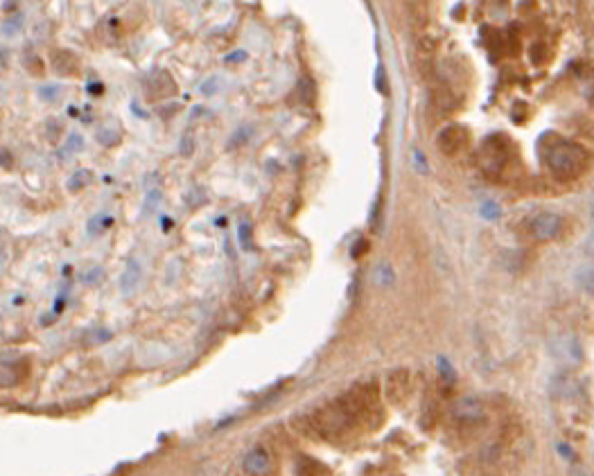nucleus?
I'll return each instance as SVG.
<instances>
[{
	"label": "nucleus",
	"instance_id": "4468645a",
	"mask_svg": "<svg viewBox=\"0 0 594 476\" xmlns=\"http://www.w3.org/2000/svg\"><path fill=\"white\" fill-rule=\"evenodd\" d=\"M16 368L14 364H7L0 359V388H7V386H14L16 384Z\"/></svg>",
	"mask_w": 594,
	"mask_h": 476
},
{
	"label": "nucleus",
	"instance_id": "0eeeda50",
	"mask_svg": "<svg viewBox=\"0 0 594 476\" xmlns=\"http://www.w3.org/2000/svg\"><path fill=\"white\" fill-rule=\"evenodd\" d=\"M50 66L55 68V73L59 75H75L80 64H77V57L68 50H55L50 54Z\"/></svg>",
	"mask_w": 594,
	"mask_h": 476
},
{
	"label": "nucleus",
	"instance_id": "393cba45",
	"mask_svg": "<svg viewBox=\"0 0 594 476\" xmlns=\"http://www.w3.org/2000/svg\"><path fill=\"white\" fill-rule=\"evenodd\" d=\"M244 57H246V54H244L242 50H237V54H233V57H230V54H228V57H226V61L230 64V61H242Z\"/></svg>",
	"mask_w": 594,
	"mask_h": 476
},
{
	"label": "nucleus",
	"instance_id": "a211bd4d",
	"mask_svg": "<svg viewBox=\"0 0 594 476\" xmlns=\"http://www.w3.org/2000/svg\"><path fill=\"white\" fill-rule=\"evenodd\" d=\"M249 136H251V129L249 127H240L233 136L228 138V150H235V147L244 145L246 140H249Z\"/></svg>",
	"mask_w": 594,
	"mask_h": 476
},
{
	"label": "nucleus",
	"instance_id": "20e7f679",
	"mask_svg": "<svg viewBox=\"0 0 594 476\" xmlns=\"http://www.w3.org/2000/svg\"><path fill=\"white\" fill-rule=\"evenodd\" d=\"M551 350H554V355H556L558 359H562V361H567V364H581V359H583L581 343H578L574 337L556 339L551 343Z\"/></svg>",
	"mask_w": 594,
	"mask_h": 476
},
{
	"label": "nucleus",
	"instance_id": "6e6552de",
	"mask_svg": "<svg viewBox=\"0 0 594 476\" xmlns=\"http://www.w3.org/2000/svg\"><path fill=\"white\" fill-rule=\"evenodd\" d=\"M454 416L459 420H466V423H473V420H479L484 416V407L477 400H473V397H464L454 407Z\"/></svg>",
	"mask_w": 594,
	"mask_h": 476
},
{
	"label": "nucleus",
	"instance_id": "f03ea898",
	"mask_svg": "<svg viewBox=\"0 0 594 476\" xmlns=\"http://www.w3.org/2000/svg\"><path fill=\"white\" fill-rule=\"evenodd\" d=\"M531 233L540 241H551L562 233V217L556 213H540L531 219Z\"/></svg>",
	"mask_w": 594,
	"mask_h": 476
},
{
	"label": "nucleus",
	"instance_id": "2eb2a0df",
	"mask_svg": "<svg viewBox=\"0 0 594 476\" xmlns=\"http://www.w3.org/2000/svg\"><path fill=\"white\" fill-rule=\"evenodd\" d=\"M61 93H64V88H61L59 84H45L38 88V97H41L43 102H55V99L61 97Z\"/></svg>",
	"mask_w": 594,
	"mask_h": 476
},
{
	"label": "nucleus",
	"instance_id": "6ab92c4d",
	"mask_svg": "<svg viewBox=\"0 0 594 476\" xmlns=\"http://www.w3.org/2000/svg\"><path fill=\"white\" fill-rule=\"evenodd\" d=\"M195 136L192 134H186L181 138V143H179V154L183 156V158H190L192 154H195Z\"/></svg>",
	"mask_w": 594,
	"mask_h": 476
},
{
	"label": "nucleus",
	"instance_id": "aec40b11",
	"mask_svg": "<svg viewBox=\"0 0 594 476\" xmlns=\"http://www.w3.org/2000/svg\"><path fill=\"white\" fill-rule=\"evenodd\" d=\"M111 337L113 334L109 332V330H95V332H91V337L86 339L91 346H93V343H106V341H111Z\"/></svg>",
	"mask_w": 594,
	"mask_h": 476
},
{
	"label": "nucleus",
	"instance_id": "423d86ee",
	"mask_svg": "<svg viewBox=\"0 0 594 476\" xmlns=\"http://www.w3.org/2000/svg\"><path fill=\"white\" fill-rule=\"evenodd\" d=\"M141 278H143V264L141 260H136V257H129L127 260V267L125 271H122L120 276V291L122 296H131L136 289L138 285H141Z\"/></svg>",
	"mask_w": 594,
	"mask_h": 476
},
{
	"label": "nucleus",
	"instance_id": "ddd939ff",
	"mask_svg": "<svg viewBox=\"0 0 594 476\" xmlns=\"http://www.w3.org/2000/svg\"><path fill=\"white\" fill-rule=\"evenodd\" d=\"M95 138H97V143L99 145H104V147H115L122 140V134L118 129H111V127H104V129H99L97 134H95Z\"/></svg>",
	"mask_w": 594,
	"mask_h": 476
},
{
	"label": "nucleus",
	"instance_id": "7ed1b4c3",
	"mask_svg": "<svg viewBox=\"0 0 594 476\" xmlns=\"http://www.w3.org/2000/svg\"><path fill=\"white\" fill-rule=\"evenodd\" d=\"M466 143H468V131L461 127V124H450V127H445L441 134H438V147H441V152L447 156L459 154L466 147Z\"/></svg>",
	"mask_w": 594,
	"mask_h": 476
},
{
	"label": "nucleus",
	"instance_id": "f3484780",
	"mask_svg": "<svg viewBox=\"0 0 594 476\" xmlns=\"http://www.w3.org/2000/svg\"><path fill=\"white\" fill-rule=\"evenodd\" d=\"M219 86H222V77H208L206 82H202V86H199V91H202V95L211 97V95H217L219 93Z\"/></svg>",
	"mask_w": 594,
	"mask_h": 476
},
{
	"label": "nucleus",
	"instance_id": "412c9836",
	"mask_svg": "<svg viewBox=\"0 0 594 476\" xmlns=\"http://www.w3.org/2000/svg\"><path fill=\"white\" fill-rule=\"evenodd\" d=\"M102 278H104V271L99 267H93L88 273H84V283H86V285H97Z\"/></svg>",
	"mask_w": 594,
	"mask_h": 476
},
{
	"label": "nucleus",
	"instance_id": "5701e85b",
	"mask_svg": "<svg viewBox=\"0 0 594 476\" xmlns=\"http://www.w3.org/2000/svg\"><path fill=\"white\" fill-rule=\"evenodd\" d=\"M14 165V156L10 154V150H5V147H0V167L10 169Z\"/></svg>",
	"mask_w": 594,
	"mask_h": 476
},
{
	"label": "nucleus",
	"instance_id": "f257e3e1",
	"mask_svg": "<svg viewBox=\"0 0 594 476\" xmlns=\"http://www.w3.org/2000/svg\"><path fill=\"white\" fill-rule=\"evenodd\" d=\"M545 163L554 176L574 178L581 174L588 163V152L572 140H554L545 147Z\"/></svg>",
	"mask_w": 594,
	"mask_h": 476
},
{
	"label": "nucleus",
	"instance_id": "9d476101",
	"mask_svg": "<svg viewBox=\"0 0 594 476\" xmlns=\"http://www.w3.org/2000/svg\"><path fill=\"white\" fill-rule=\"evenodd\" d=\"M91 178H93V174H91V169H77L75 174L68 178V183H66V187L71 192H80L82 187H86L88 183H91Z\"/></svg>",
	"mask_w": 594,
	"mask_h": 476
},
{
	"label": "nucleus",
	"instance_id": "39448f33",
	"mask_svg": "<svg viewBox=\"0 0 594 476\" xmlns=\"http://www.w3.org/2000/svg\"><path fill=\"white\" fill-rule=\"evenodd\" d=\"M269 465H272V456H269V451L265 447H253L244 454L242 458V467L246 474H265L269 470Z\"/></svg>",
	"mask_w": 594,
	"mask_h": 476
},
{
	"label": "nucleus",
	"instance_id": "f8f14e48",
	"mask_svg": "<svg viewBox=\"0 0 594 476\" xmlns=\"http://www.w3.org/2000/svg\"><path fill=\"white\" fill-rule=\"evenodd\" d=\"M111 224H113V217L95 215V217H91V219H88L86 230H88L91 237H95V235H99V233H104V228H109Z\"/></svg>",
	"mask_w": 594,
	"mask_h": 476
},
{
	"label": "nucleus",
	"instance_id": "b1692460",
	"mask_svg": "<svg viewBox=\"0 0 594 476\" xmlns=\"http://www.w3.org/2000/svg\"><path fill=\"white\" fill-rule=\"evenodd\" d=\"M86 91L91 93V95H102V93H104V84H99V82H91V84L86 86Z\"/></svg>",
	"mask_w": 594,
	"mask_h": 476
},
{
	"label": "nucleus",
	"instance_id": "9b49d317",
	"mask_svg": "<svg viewBox=\"0 0 594 476\" xmlns=\"http://www.w3.org/2000/svg\"><path fill=\"white\" fill-rule=\"evenodd\" d=\"M82 150H84V138L77 134V131H73V134H68V140H66V145L61 147L59 156H61V158H66V156L77 154V152H82Z\"/></svg>",
	"mask_w": 594,
	"mask_h": 476
},
{
	"label": "nucleus",
	"instance_id": "1a4fd4ad",
	"mask_svg": "<svg viewBox=\"0 0 594 476\" xmlns=\"http://www.w3.org/2000/svg\"><path fill=\"white\" fill-rule=\"evenodd\" d=\"M161 197H163V194H161L158 187H152V190L145 194L143 208H141V219H150V217L156 213V208L161 204Z\"/></svg>",
	"mask_w": 594,
	"mask_h": 476
},
{
	"label": "nucleus",
	"instance_id": "dca6fc26",
	"mask_svg": "<svg viewBox=\"0 0 594 476\" xmlns=\"http://www.w3.org/2000/svg\"><path fill=\"white\" fill-rule=\"evenodd\" d=\"M237 239H240V246L244 248V251H249L251 248V222L242 219L240 224H237Z\"/></svg>",
	"mask_w": 594,
	"mask_h": 476
},
{
	"label": "nucleus",
	"instance_id": "4be33fe9",
	"mask_svg": "<svg viewBox=\"0 0 594 476\" xmlns=\"http://www.w3.org/2000/svg\"><path fill=\"white\" fill-rule=\"evenodd\" d=\"M23 27V16H16V19H10L3 25V32L7 34V36H12L14 32H19V29Z\"/></svg>",
	"mask_w": 594,
	"mask_h": 476
}]
</instances>
